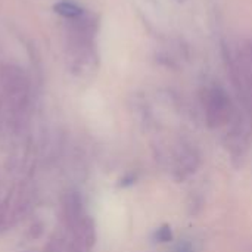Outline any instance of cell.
Here are the masks:
<instances>
[{
  "instance_id": "obj_4",
  "label": "cell",
  "mask_w": 252,
  "mask_h": 252,
  "mask_svg": "<svg viewBox=\"0 0 252 252\" xmlns=\"http://www.w3.org/2000/svg\"><path fill=\"white\" fill-rule=\"evenodd\" d=\"M177 252H192V251H190L189 248L186 250V247H182V248H180V250H179V251H177Z\"/></svg>"
},
{
  "instance_id": "obj_2",
  "label": "cell",
  "mask_w": 252,
  "mask_h": 252,
  "mask_svg": "<svg viewBox=\"0 0 252 252\" xmlns=\"http://www.w3.org/2000/svg\"><path fill=\"white\" fill-rule=\"evenodd\" d=\"M55 10L68 19H78L84 13V10L80 6H77L75 3H71V1H61V3L55 4Z\"/></svg>"
},
{
  "instance_id": "obj_1",
  "label": "cell",
  "mask_w": 252,
  "mask_h": 252,
  "mask_svg": "<svg viewBox=\"0 0 252 252\" xmlns=\"http://www.w3.org/2000/svg\"><path fill=\"white\" fill-rule=\"evenodd\" d=\"M227 108H229V102L224 92L220 89H213L207 100V112H208L210 123L220 124L227 115Z\"/></svg>"
},
{
  "instance_id": "obj_3",
  "label": "cell",
  "mask_w": 252,
  "mask_h": 252,
  "mask_svg": "<svg viewBox=\"0 0 252 252\" xmlns=\"http://www.w3.org/2000/svg\"><path fill=\"white\" fill-rule=\"evenodd\" d=\"M157 239L159 241V242H168L170 239H171V230H170V227H161V229H158V232H157Z\"/></svg>"
}]
</instances>
